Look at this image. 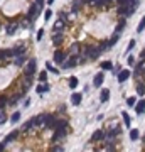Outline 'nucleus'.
I'll list each match as a JSON object with an SVG mask.
<instances>
[{
	"label": "nucleus",
	"mask_w": 145,
	"mask_h": 152,
	"mask_svg": "<svg viewBox=\"0 0 145 152\" xmlns=\"http://www.w3.org/2000/svg\"><path fill=\"white\" fill-rule=\"evenodd\" d=\"M100 54H101L100 48H95V46H86V49H84V59L95 61V59L100 58Z\"/></svg>",
	"instance_id": "1"
},
{
	"label": "nucleus",
	"mask_w": 145,
	"mask_h": 152,
	"mask_svg": "<svg viewBox=\"0 0 145 152\" xmlns=\"http://www.w3.org/2000/svg\"><path fill=\"white\" fill-rule=\"evenodd\" d=\"M35 66H37V61L35 59H29L27 66H25V76L27 78H32V75L35 73Z\"/></svg>",
	"instance_id": "2"
},
{
	"label": "nucleus",
	"mask_w": 145,
	"mask_h": 152,
	"mask_svg": "<svg viewBox=\"0 0 145 152\" xmlns=\"http://www.w3.org/2000/svg\"><path fill=\"white\" fill-rule=\"evenodd\" d=\"M66 59H68V53H66V51H56L54 53V61L57 63V64L66 63Z\"/></svg>",
	"instance_id": "3"
},
{
	"label": "nucleus",
	"mask_w": 145,
	"mask_h": 152,
	"mask_svg": "<svg viewBox=\"0 0 145 152\" xmlns=\"http://www.w3.org/2000/svg\"><path fill=\"white\" fill-rule=\"evenodd\" d=\"M39 10H41V7L39 5H32V7L29 9V14H27V19L29 21H34V19H37L39 17Z\"/></svg>",
	"instance_id": "4"
},
{
	"label": "nucleus",
	"mask_w": 145,
	"mask_h": 152,
	"mask_svg": "<svg viewBox=\"0 0 145 152\" xmlns=\"http://www.w3.org/2000/svg\"><path fill=\"white\" fill-rule=\"evenodd\" d=\"M57 118L54 115H44V127H47V129H54V124Z\"/></svg>",
	"instance_id": "5"
},
{
	"label": "nucleus",
	"mask_w": 145,
	"mask_h": 152,
	"mask_svg": "<svg viewBox=\"0 0 145 152\" xmlns=\"http://www.w3.org/2000/svg\"><path fill=\"white\" fill-rule=\"evenodd\" d=\"M76 64H78V58H76V56H73V58L66 59V63H62V68H64V69H71V68H74Z\"/></svg>",
	"instance_id": "6"
},
{
	"label": "nucleus",
	"mask_w": 145,
	"mask_h": 152,
	"mask_svg": "<svg viewBox=\"0 0 145 152\" xmlns=\"http://www.w3.org/2000/svg\"><path fill=\"white\" fill-rule=\"evenodd\" d=\"M32 127H37V117H32V118H30V120L27 122V124H24V125H22V132L30 130Z\"/></svg>",
	"instance_id": "7"
},
{
	"label": "nucleus",
	"mask_w": 145,
	"mask_h": 152,
	"mask_svg": "<svg viewBox=\"0 0 145 152\" xmlns=\"http://www.w3.org/2000/svg\"><path fill=\"white\" fill-rule=\"evenodd\" d=\"M66 129H56V134L52 135V142H57V140H61V139L66 137Z\"/></svg>",
	"instance_id": "8"
},
{
	"label": "nucleus",
	"mask_w": 145,
	"mask_h": 152,
	"mask_svg": "<svg viewBox=\"0 0 145 152\" xmlns=\"http://www.w3.org/2000/svg\"><path fill=\"white\" fill-rule=\"evenodd\" d=\"M128 78H130V71H128V69H122V71L118 73V78H117V80H118V83H125Z\"/></svg>",
	"instance_id": "9"
},
{
	"label": "nucleus",
	"mask_w": 145,
	"mask_h": 152,
	"mask_svg": "<svg viewBox=\"0 0 145 152\" xmlns=\"http://www.w3.org/2000/svg\"><path fill=\"white\" fill-rule=\"evenodd\" d=\"M103 81H105V75H103V71H101V73H98V75L95 76V80H93V85H95L96 88H100V86L103 85Z\"/></svg>",
	"instance_id": "10"
},
{
	"label": "nucleus",
	"mask_w": 145,
	"mask_h": 152,
	"mask_svg": "<svg viewBox=\"0 0 145 152\" xmlns=\"http://www.w3.org/2000/svg\"><path fill=\"white\" fill-rule=\"evenodd\" d=\"M83 5H84V0H74L73 5H71V10H73V12H79Z\"/></svg>",
	"instance_id": "11"
},
{
	"label": "nucleus",
	"mask_w": 145,
	"mask_h": 152,
	"mask_svg": "<svg viewBox=\"0 0 145 152\" xmlns=\"http://www.w3.org/2000/svg\"><path fill=\"white\" fill-rule=\"evenodd\" d=\"M105 134L103 130H96L95 134H93V137H91V142H98V140H101V139H105Z\"/></svg>",
	"instance_id": "12"
},
{
	"label": "nucleus",
	"mask_w": 145,
	"mask_h": 152,
	"mask_svg": "<svg viewBox=\"0 0 145 152\" xmlns=\"http://www.w3.org/2000/svg\"><path fill=\"white\" fill-rule=\"evenodd\" d=\"M108 98H110V90H108V88H103L101 93H100V100H101V103L108 102Z\"/></svg>",
	"instance_id": "13"
},
{
	"label": "nucleus",
	"mask_w": 145,
	"mask_h": 152,
	"mask_svg": "<svg viewBox=\"0 0 145 152\" xmlns=\"http://www.w3.org/2000/svg\"><path fill=\"white\" fill-rule=\"evenodd\" d=\"M135 112H137L138 115H142V113H144V112H145V100H140V102H138L137 107H135Z\"/></svg>",
	"instance_id": "14"
},
{
	"label": "nucleus",
	"mask_w": 145,
	"mask_h": 152,
	"mask_svg": "<svg viewBox=\"0 0 145 152\" xmlns=\"http://www.w3.org/2000/svg\"><path fill=\"white\" fill-rule=\"evenodd\" d=\"M81 93H73V97H71V103L74 105V107H76V105H79L81 103Z\"/></svg>",
	"instance_id": "15"
},
{
	"label": "nucleus",
	"mask_w": 145,
	"mask_h": 152,
	"mask_svg": "<svg viewBox=\"0 0 145 152\" xmlns=\"http://www.w3.org/2000/svg\"><path fill=\"white\" fill-rule=\"evenodd\" d=\"M54 129H68V120H56L54 124Z\"/></svg>",
	"instance_id": "16"
},
{
	"label": "nucleus",
	"mask_w": 145,
	"mask_h": 152,
	"mask_svg": "<svg viewBox=\"0 0 145 152\" xmlns=\"http://www.w3.org/2000/svg\"><path fill=\"white\" fill-rule=\"evenodd\" d=\"M79 49H81V46H79L78 42H74V44L71 46V49H69V53H71L73 56H76V58H78V54H79Z\"/></svg>",
	"instance_id": "17"
},
{
	"label": "nucleus",
	"mask_w": 145,
	"mask_h": 152,
	"mask_svg": "<svg viewBox=\"0 0 145 152\" xmlns=\"http://www.w3.org/2000/svg\"><path fill=\"white\" fill-rule=\"evenodd\" d=\"M51 90V86L49 85H39L37 88H35V93H39V95H42V93H46V91Z\"/></svg>",
	"instance_id": "18"
},
{
	"label": "nucleus",
	"mask_w": 145,
	"mask_h": 152,
	"mask_svg": "<svg viewBox=\"0 0 145 152\" xmlns=\"http://www.w3.org/2000/svg\"><path fill=\"white\" fill-rule=\"evenodd\" d=\"M62 41H64V36H62V34H56L54 37H52V42H54V46H61Z\"/></svg>",
	"instance_id": "19"
},
{
	"label": "nucleus",
	"mask_w": 145,
	"mask_h": 152,
	"mask_svg": "<svg viewBox=\"0 0 145 152\" xmlns=\"http://www.w3.org/2000/svg\"><path fill=\"white\" fill-rule=\"evenodd\" d=\"M78 83H79V81H78L76 76H71V78H69V88H71V90H74L78 86Z\"/></svg>",
	"instance_id": "20"
},
{
	"label": "nucleus",
	"mask_w": 145,
	"mask_h": 152,
	"mask_svg": "<svg viewBox=\"0 0 145 152\" xmlns=\"http://www.w3.org/2000/svg\"><path fill=\"white\" fill-rule=\"evenodd\" d=\"M101 69H103V71H111V69H113V64H111L110 61H103L101 63Z\"/></svg>",
	"instance_id": "21"
},
{
	"label": "nucleus",
	"mask_w": 145,
	"mask_h": 152,
	"mask_svg": "<svg viewBox=\"0 0 145 152\" xmlns=\"http://www.w3.org/2000/svg\"><path fill=\"white\" fill-rule=\"evenodd\" d=\"M17 135H19V130H14V132H12V134H10V135L7 137V139H5V140H4V144H8L10 140H14V139H17Z\"/></svg>",
	"instance_id": "22"
},
{
	"label": "nucleus",
	"mask_w": 145,
	"mask_h": 152,
	"mask_svg": "<svg viewBox=\"0 0 145 152\" xmlns=\"http://www.w3.org/2000/svg\"><path fill=\"white\" fill-rule=\"evenodd\" d=\"M118 134H120V127H117V129H111V130H110V134H108V135H105V137L113 139V137H117Z\"/></svg>",
	"instance_id": "23"
},
{
	"label": "nucleus",
	"mask_w": 145,
	"mask_h": 152,
	"mask_svg": "<svg viewBox=\"0 0 145 152\" xmlns=\"http://www.w3.org/2000/svg\"><path fill=\"white\" fill-rule=\"evenodd\" d=\"M19 120H21V112H14L12 117H10V122H12V124H17Z\"/></svg>",
	"instance_id": "24"
},
{
	"label": "nucleus",
	"mask_w": 145,
	"mask_h": 152,
	"mask_svg": "<svg viewBox=\"0 0 145 152\" xmlns=\"http://www.w3.org/2000/svg\"><path fill=\"white\" fill-rule=\"evenodd\" d=\"M138 137H140V132H138L137 129H132L130 130V139L132 140H138Z\"/></svg>",
	"instance_id": "25"
},
{
	"label": "nucleus",
	"mask_w": 145,
	"mask_h": 152,
	"mask_svg": "<svg viewBox=\"0 0 145 152\" xmlns=\"http://www.w3.org/2000/svg\"><path fill=\"white\" fill-rule=\"evenodd\" d=\"M24 63H25V56H24V54H21V56H17V58H15V66H22Z\"/></svg>",
	"instance_id": "26"
},
{
	"label": "nucleus",
	"mask_w": 145,
	"mask_h": 152,
	"mask_svg": "<svg viewBox=\"0 0 145 152\" xmlns=\"http://www.w3.org/2000/svg\"><path fill=\"white\" fill-rule=\"evenodd\" d=\"M122 117H123V120H125V125H127V127H130V124H132L130 115H128L127 112H122Z\"/></svg>",
	"instance_id": "27"
},
{
	"label": "nucleus",
	"mask_w": 145,
	"mask_h": 152,
	"mask_svg": "<svg viewBox=\"0 0 145 152\" xmlns=\"http://www.w3.org/2000/svg\"><path fill=\"white\" fill-rule=\"evenodd\" d=\"M137 93L140 95V97H144V95H145V85L144 83H138L137 85Z\"/></svg>",
	"instance_id": "28"
},
{
	"label": "nucleus",
	"mask_w": 145,
	"mask_h": 152,
	"mask_svg": "<svg viewBox=\"0 0 145 152\" xmlns=\"http://www.w3.org/2000/svg\"><path fill=\"white\" fill-rule=\"evenodd\" d=\"M15 31H17V24H10V26H7V34H15Z\"/></svg>",
	"instance_id": "29"
},
{
	"label": "nucleus",
	"mask_w": 145,
	"mask_h": 152,
	"mask_svg": "<svg viewBox=\"0 0 145 152\" xmlns=\"http://www.w3.org/2000/svg\"><path fill=\"white\" fill-rule=\"evenodd\" d=\"M125 22H127L125 19H120V22H118V27H117V34H120V32L125 29Z\"/></svg>",
	"instance_id": "30"
},
{
	"label": "nucleus",
	"mask_w": 145,
	"mask_h": 152,
	"mask_svg": "<svg viewBox=\"0 0 145 152\" xmlns=\"http://www.w3.org/2000/svg\"><path fill=\"white\" fill-rule=\"evenodd\" d=\"M22 97H24V93H19L17 97H14L12 100H10V102H8V105H15V103H17V102H19V100L22 98Z\"/></svg>",
	"instance_id": "31"
},
{
	"label": "nucleus",
	"mask_w": 145,
	"mask_h": 152,
	"mask_svg": "<svg viewBox=\"0 0 145 152\" xmlns=\"http://www.w3.org/2000/svg\"><path fill=\"white\" fill-rule=\"evenodd\" d=\"M118 39H120V34H117V32H115V36H113L110 41H108V46H113L115 42H118Z\"/></svg>",
	"instance_id": "32"
},
{
	"label": "nucleus",
	"mask_w": 145,
	"mask_h": 152,
	"mask_svg": "<svg viewBox=\"0 0 145 152\" xmlns=\"http://www.w3.org/2000/svg\"><path fill=\"white\" fill-rule=\"evenodd\" d=\"M62 27H64V21H61V19H59V21L54 24V29H56V31H61Z\"/></svg>",
	"instance_id": "33"
},
{
	"label": "nucleus",
	"mask_w": 145,
	"mask_h": 152,
	"mask_svg": "<svg viewBox=\"0 0 145 152\" xmlns=\"http://www.w3.org/2000/svg\"><path fill=\"white\" fill-rule=\"evenodd\" d=\"M7 120V115H5V112H4V108H0V125L4 124Z\"/></svg>",
	"instance_id": "34"
},
{
	"label": "nucleus",
	"mask_w": 145,
	"mask_h": 152,
	"mask_svg": "<svg viewBox=\"0 0 145 152\" xmlns=\"http://www.w3.org/2000/svg\"><path fill=\"white\" fill-rule=\"evenodd\" d=\"M145 27V17H142V21H140V24H138V27H137V32H142Z\"/></svg>",
	"instance_id": "35"
},
{
	"label": "nucleus",
	"mask_w": 145,
	"mask_h": 152,
	"mask_svg": "<svg viewBox=\"0 0 145 152\" xmlns=\"http://www.w3.org/2000/svg\"><path fill=\"white\" fill-rule=\"evenodd\" d=\"M46 68H47V71H51V73H54V75H57V73H59V71H57V69H56L54 66H51L49 63H46Z\"/></svg>",
	"instance_id": "36"
},
{
	"label": "nucleus",
	"mask_w": 145,
	"mask_h": 152,
	"mask_svg": "<svg viewBox=\"0 0 145 152\" xmlns=\"http://www.w3.org/2000/svg\"><path fill=\"white\" fill-rule=\"evenodd\" d=\"M127 105H128V107H133V105H137V100H135L133 97L127 98Z\"/></svg>",
	"instance_id": "37"
},
{
	"label": "nucleus",
	"mask_w": 145,
	"mask_h": 152,
	"mask_svg": "<svg viewBox=\"0 0 145 152\" xmlns=\"http://www.w3.org/2000/svg\"><path fill=\"white\" fill-rule=\"evenodd\" d=\"M46 80H47V73H46V71H42V73H39V81H42V83H44Z\"/></svg>",
	"instance_id": "38"
},
{
	"label": "nucleus",
	"mask_w": 145,
	"mask_h": 152,
	"mask_svg": "<svg viewBox=\"0 0 145 152\" xmlns=\"http://www.w3.org/2000/svg\"><path fill=\"white\" fill-rule=\"evenodd\" d=\"M7 102H8V98H7V97H0V108H4Z\"/></svg>",
	"instance_id": "39"
},
{
	"label": "nucleus",
	"mask_w": 145,
	"mask_h": 152,
	"mask_svg": "<svg viewBox=\"0 0 145 152\" xmlns=\"http://www.w3.org/2000/svg\"><path fill=\"white\" fill-rule=\"evenodd\" d=\"M7 58V49H0V61H4Z\"/></svg>",
	"instance_id": "40"
},
{
	"label": "nucleus",
	"mask_w": 145,
	"mask_h": 152,
	"mask_svg": "<svg viewBox=\"0 0 145 152\" xmlns=\"http://www.w3.org/2000/svg\"><path fill=\"white\" fill-rule=\"evenodd\" d=\"M51 152H64V147H61V145H56V147H52V149H51Z\"/></svg>",
	"instance_id": "41"
},
{
	"label": "nucleus",
	"mask_w": 145,
	"mask_h": 152,
	"mask_svg": "<svg viewBox=\"0 0 145 152\" xmlns=\"http://www.w3.org/2000/svg\"><path fill=\"white\" fill-rule=\"evenodd\" d=\"M118 4H120V7H123V5H128V4H130L132 0H117Z\"/></svg>",
	"instance_id": "42"
},
{
	"label": "nucleus",
	"mask_w": 145,
	"mask_h": 152,
	"mask_svg": "<svg viewBox=\"0 0 145 152\" xmlns=\"http://www.w3.org/2000/svg\"><path fill=\"white\" fill-rule=\"evenodd\" d=\"M51 15H52V10H51V9H49L47 12H46V14H44V17H46V21H49V19H51Z\"/></svg>",
	"instance_id": "43"
},
{
	"label": "nucleus",
	"mask_w": 145,
	"mask_h": 152,
	"mask_svg": "<svg viewBox=\"0 0 145 152\" xmlns=\"http://www.w3.org/2000/svg\"><path fill=\"white\" fill-rule=\"evenodd\" d=\"M127 63H128V64H130V66H133V64H135V59H133V58H132V56H128V59H127Z\"/></svg>",
	"instance_id": "44"
},
{
	"label": "nucleus",
	"mask_w": 145,
	"mask_h": 152,
	"mask_svg": "<svg viewBox=\"0 0 145 152\" xmlns=\"http://www.w3.org/2000/svg\"><path fill=\"white\" fill-rule=\"evenodd\" d=\"M42 36H44V31L41 29V31L37 32V41H41V39H42Z\"/></svg>",
	"instance_id": "45"
},
{
	"label": "nucleus",
	"mask_w": 145,
	"mask_h": 152,
	"mask_svg": "<svg viewBox=\"0 0 145 152\" xmlns=\"http://www.w3.org/2000/svg\"><path fill=\"white\" fill-rule=\"evenodd\" d=\"M133 48H135V41H130V44H128V51L133 49Z\"/></svg>",
	"instance_id": "46"
},
{
	"label": "nucleus",
	"mask_w": 145,
	"mask_h": 152,
	"mask_svg": "<svg viewBox=\"0 0 145 152\" xmlns=\"http://www.w3.org/2000/svg\"><path fill=\"white\" fill-rule=\"evenodd\" d=\"M140 58H142V61H144V59H145V49H144V51H142V53H140Z\"/></svg>",
	"instance_id": "47"
},
{
	"label": "nucleus",
	"mask_w": 145,
	"mask_h": 152,
	"mask_svg": "<svg viewBox=\"0 0 145 152\" xmlns=\"http://www.w3.org/2000/svg\"><path fill=\"white\" fill-rule=\"evenodd\" d=\"M88 4L90 5H96V0H88Z\"/></svg>",
	"instance_id": "48"
},
{
	"label": "nucleus",
	"mask_w": 145,
	"mask_h": 152,
	"mask_svg": "<svg viewBox=\"0 0 145 152\" xmlns=\"http://www.w3.org/2000/svg\"><path fill=\"white\" fill-rule=\"evenodd\" d=\"M35 2H37V5H39V7H42V4H44V0H35Z\"/></svg>",
	"instance_id": "49"
},
{
	"label": "nucleus",
	"mask_w": 145,
	"mask_h": 152,
	"mask_svg": "<svg viewBox=\"0 0 145 152\" xmlns=\"http://www.w3.org/2000/svg\"><path fill=\"white\" fill-rule=\"evenodd\" d=\"M4 149H5V144H4V142H2V144H0V152L4 151Z\"/></svg>",
	"instance_id": "50"
},
{
	"label": "nucleus",
	"mask_w": 145,
	"mask_h": 152,
	"mask_svg": "<svg viewBox=\"0 0 145 152\" xmlns=\"http://www.w3.org/2000/svg\"><path fill=\"white\" fill-rule=\"evenodd\" d=\"M52 2H54V0H49V4H52Z\"/></svg>",
	"instance_id": "51"
},
{
	"label": "nucleus",
	"mask_w": 145,
	"mask_h": 152,
	"mask_svg": "<svg viewBox=\"0 0 145 152\" xmlns=\"http://www.w3.org/2000/svg\"><path fill=\"white\" fill-rule=\"evenodd\" d=\"M144 142H145V137H144Z\"/></svg>",
	"instance_id": "52"
},
{
	"label": "nucleus",
	"mask_w": 145,
	"mask_h": 152,
	"mask_svg": "<svg viewBox=\"0 0 145 152\" xmlns=\"http://www.w3.org/2000/svg\"><path fill=\"white\" fill-rule=\"evenodd\" d=\"M144 73H145V69H144Z\"/></svg>",
	"instance_id": "53"
}]
</instances>
